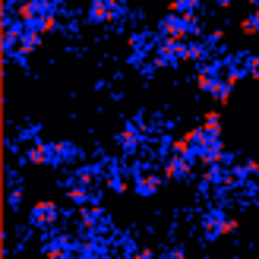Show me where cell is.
Here are the masks:
<instances>
[{"instance_id": "obj_10", "label": "cell", "mask_w": 259, "mask_h": 259, "mask_svg": "<svg viewBox=\"0 0 259 259\" xmlns=\"http://www.w3.org/2000/svg\"><path fill=\"white\" fill-rule=\"evenodd\" d=\"M225 212L222 209H209L202 215V234H205V240H218L222 234H218V231H222V222H225Z\"/></svg>"}, {"instance_id": "obj_23", "label": "cell", "mask_w": 259, "mask_h": 259, "mask_svg": "<svg viewBox=\"0 0 259 259\" xmlns=\"http://www.w3.org/2000/svg\"><path fill=\"white\" fill-rule=\"evenodd\" d=\"M158 259H187L184 247H167L164 253H158Z\"/></svg>"}, {"instance_id": "obj_1", "label": "cell", "mask_w": 259, "mask_h": 259, "mask_svg": "<svg viewBox=\"0 0 259 259\" xmlns=\"http://www.w3.org/2000/svg\"><path fill=\"white\" fill-rule=\"evenodd\" d=\"M85 19L92 25H108V22L123 19V0H89Z\"/></svg>"}, {"instance_id": "obj_18", "label": "cell", "mask_w": 259, "mask_h": 259, "mask_svg": "<svg viewBox=\"0 0 259 259\" xmlns=\"http://www.w3.org/2000/svg\"><path fill=\"white\" fill-rule=\"evenodd\" d=\"M243 70L250 79H259V54H243Z\"/></svg>"}, {"instance_id": "obj_16", "label": "cell", "mask_w": 259, "mask_h": 259, "mask_svg": "<svg viewBox=\"0 0 259 259\" xmlns=\"http://www.w3.org/2000/svg\"><path fill=\"white\" fill-rule=\"evenodd\" d=\"M231 92H234V89H231V85H228L225 79H218V82H215V89H212V98H215V101H218V105H222V108H225V105H228V101H231Z\"/></svg>"}, {"instance_id": "obj_17", "label": "cell", "mask_w": 259, "mask_h": 259, "mask_svg": "<svg viewBox=\"0 0 259 259\" xmlns=\"http://www.w3.org/2000/svg\"><path fill=\"white\" fill-rule=\"evenodd\" d=\"M237 29H240V35H247V38H253V35H259V22H256V16L250 13V16H243L240 22H237Z\"/></svg>"}, {"instance_id": "obj_7", "label": "cell", "mask_w": 259, "mask_h": 259, "mask_svg": "<svg viewBox=\"0 0 259 259\" xmlns=\"http://www.w3.org/2000/svg\"><path fill=\"white\" fill-rule=\"evenodd\" d=\"M193 164H196V161L184 158V155H167L164 164H161V177L171 180V184H174V180H187L193 174Z\"/></svg>"}, {"instance_id": "obj_13", "label": "cell", "mask_w": 259, "mask_h": 259, "mask_svg": "<svg viewBox=\"0 0 259 259\" xmlns=\"http://www.w3.org/2000/svg\"><path fill=\"white\" fill-rule=\"evenodd\" d=\"M202 130H205L209 136L222 139V114H218V111H205V114H202Z\"/></svg>"}, {"instance_id": "obj_14", "label": "cell", "mask_w": 259, "mask_h": 259, "mask_svg": "<svg viewBox=\"0 0 259 259\" xmlns=\"http://www.w3.org/2000/svg\"><path fill=\"white\" fill-rule=\"evenodd\" d=\"M215 82H218V76H215L212 70H205V67H199V70H196V89H199V92H205V95H212V89H215Z\"/></svg>"}, {"instance_id": "obj_22", "label": "cell", "mask_w": 259, "mask_h": 259, "mask_svg": "<svg viewBox=\"0 0 259 259\" xmlns=\"http://www.w3.org/2000/svg\"><path fill=\"white\" fill-rule=\"evenodd\" d=\"M19 202H22V190H19V187H13V190H10V196H7V205H10L13 212H16V209H19Z\"/></svg>"}, {"instance_id": "obj_4", "label": "cell", "mask_w": 259, "mask_h": 259, "mask_svg": "<svg viewBox=\"0 0 259 259\" xmlns=\"http://www.w3.org/2000/svg\"><path fill=\"white\" fill-rule=\"evenodd\" d=\"M161 187H164V177L155 174V171H149V167H142L139 174H133V193H136V196H142V199L158 196Z\"/></svg>"}, {"instance_id": "obj_12", "label": "cell", "mask_w": 259, "mask_h": 259, "mask_svg": "<svg viewBox=\"0 0 259 259\" xmlns=\"http://www.w3.org/2000/svg\"><path fill=\"white\" fill-rule=\"evenodd\" d=\"M202 0H167V13L174 16H187V13H199Z\"/></svg>"}, {"instance_id": "obj_3", "label": "cell", "mask_w": 259, "mask_h": 259, "mask_svg": "<svg viewBox=\"0 0 259 259\" xmlns=\"http://www.w3.org/2000/svg\"><path fill=\"white\" fill-rule=\"evenodd\" d=\"M158 32L161 38H171V41H193V32H190V22L184 16H174V13H167V16L158 22Z\"/></svg>"}, {"instance_id": "obj_8", "label": "cell", "mask_w": 259, "mask_h": 259, "mask_svg": "<svg viewBox=\"0 0 259 259\" xmlns=\"http://www.w3.org/2000/svg\"><path fill=\"white\" fill-rule=\"evenodd\" d=\"M22 161H25V164H32V167H45V164L54 167V142H45V139L32 142V146L25 149Z\"/></svg>"}, {"instance_id": "obj_19", "label": "cell", "mask_w": 259, "mask_h": 259, "mask_svg": "<svg viewBox=\"0 0 259 259\" xmlns=\"http://www.w3.org/2000/svg\"><path fill=\"white\" fill-rule=\"evenodd\" d=\"M237 231H240V218H225V222H222V231H218V234H222V237H234L237 234Z\"/></svg>"}, {"instance_id": "obj_26", "label": "cell", "mask_w": 259, "mask_h": 259, "mask_svg": "<svg viewBox=\"0 0 259 259\" xmlns=\"http://www.w3.org/2000/svg\"><path fill=\"white\" fill-rule=\"evenodd\" d=\"M187 259H190V256H187Z\"/></svg>"}, {"instance_id": "obj_24", "label": "cell", "mask_w": 259, "mask_h": 259, "mask_svg": "<svg viewBox=\"0 0 259 259\" xmlns=\"http://www.w3.org/2000/svg\"><path fill=\"white\" fill-rule=\"evenodd\" d=\"M130 259H158V253H155L152 247H139V250H133Z\"/></svg>"}, {"instance_id": "obj_20", "label": "cell", "mask_w": 259, "mask_h": 259, "mask_svg": "<svg viewBox=\"0 0 259 259\" xmlns=\"http://www.w3.org/2000/svg\"><path fill=\"white\" fill-rule=\"evenodd\" d=\"M205 45H209V48H222L225 45V29H212L209 35H205Z\"/></svg>"}, {"instance_id": "obj_21", "label": "cell", "mask_w": 259, "mask_h": 259, "mask_svg": "<svg viewBox=\"0 0 259 259\" xmlns=\"http://www.w3.org/2000/svg\"><path fill=\"white\" fill-rule=\"evenodd\" d=\"M38 133H41L38 126H22V130H19V139H22V142H29V146H32V142H38Z\"/></svg>"}, {"instance_id": "obj_9", "label": "cell", "mask_w": 259, "mask_h": 259, "mask_svg": "<svg viewBox=\"0 0 259 259\" xmlns=\"http://www.w3.org/2000/svg\"><path fill=\"white\" fill-rule=\"evenodd\" d=\"M82 161V149L70 139H57L54 142V167H76Z\"/></svg>"}, {"instance_id": "obj_15", "label": "cell", "mask_w": 259, "mask_h": 259, "mask_svg": "<svg viewBox=\"0 0 259 259\" xmlns=\"http://www.w3.org/2000/svg\"><path fill=\"white\" fill-rule=\"evenodd\" d=\"M231 171H234L240 180L256 177V174H259V158H247V161H240V164H231Z\"/></svg>"}, {"instance_id": "obj_6", "label": "cell", "mask_w": 259, "mask_h": 259, "mask_svg": "<svg viewBox=\"0 0 259 259\" xmlns=\"http://www.w3.org/2000/svg\"><path fill=\"white\" fill-rule=\"evenodd\" d=\"M76 243H79V240H76L73 234H54V237L45 240L41 256H45V259H70V253H73Z\"/></svg>"}, {"instance_id": "obj_2", "label": "cell", "mask_w": 259, "mask_h": 259, "mask_svg": "<svg viewBox=\"0 0 259 259\" xmlns=\"http://www.w3.org/2000/svg\"><path fill=\"white\" fill-rule=\"evenodd\" d=\"M60 222V205L54 199H38L32 209H29V225L38 231H48Z\"/></svg>"}, {"instance_id": "obj_5", "label": "cell", "mask_w": 259, "mask_h": 259, "mask_svg": "<svg viewBox=\"0 0 259 259\" xmlns=\"http://www.w3.org/2000/svg\"><path fill=\"white\" fill-rule=\"evenodd\" d=\"M117 146L123 155H136L142 146H146V126L142 123H126L117 133Z\"/></svg>"}, {"instance_id": "obj_25", "label": "cell", "mask_w": 259, "mask_h": 259, "mask_svg": "<svg viewBox=\"0 0 259 259\" xmlns=\"http://www.w3.org/2000/svg\"><path fill=\"white\" fill-rule=\"evenodd\" d=\"M253 16H256V22H259V7H256V10H253Z\"/></svg>"}, {"instance_id": "obj_11", "label": "cell", "mask_w": 259, "mask_h": 259, "mask_svg": "<svg viewBox=\"0 0 259 259\" xmlns=\"http://www.w3.org/2000/svg\"><path fill=\"white\" fill-rule=\"evenodd\" d=\"M29 25H35L41 35H54V32H60V13H45L38 22H29Z\"/></svg>"}]
</instances>
